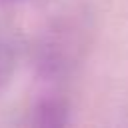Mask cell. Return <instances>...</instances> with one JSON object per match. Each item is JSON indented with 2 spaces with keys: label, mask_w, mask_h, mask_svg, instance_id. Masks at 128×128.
Returning a JSON list of instances; mask_svg holds the SVG:
<instances>
[{
  "label": "cell",
  "mask_w": 128,
  "mask_h": 128,
  "mask_svg": "<svg viewBox=\"0 0 128 128\" xmlns=\"http://www.w3.org/2000/svg\"><path fill=\"white\" fill-rule=\"evenodd\" d=\"M66 122H68V108L58 98H46L34 110V124H40V126H64Z\"/></svg>",
  "instance_id": "cell-1"
}]
</instances>
